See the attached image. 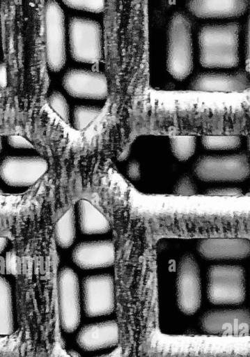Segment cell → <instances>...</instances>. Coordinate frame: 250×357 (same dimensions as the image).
Returning a JSON list of instances; mask_svg holds the SVG:
<instances>
[{
    "label": "cell",
    "instance_id": "6da1fadb",
    "mask_svg": "<svg viewBox=\"0 0 250 357\" xmlns=\"http://www.w3.org/2000/svg\"><path fill=\"white\" fill-rule=\"evenodd\" d=\"M240 26L205 25L198 33L199 59L206 68H233L239 63Z\"/></svg>",
    "mask_w": 250,
    "mask_h": 357
},
{
    "label": "cell",
    "instance_id": "7a4b0ae2",
    "mask_svg": "<svg viewBox=\"0 0 250 357\" xmlns=\"http://www.w3.org/2000/svg\"><path fill=\"white\" fill-rule=\"evenodd\" d=\"M167 69L177 80H183L193 69L192 25L183 13L171 18L167 31Z\"/></svg>",
    "mask_w": 250,
    "mask_h": 357
},
{
    "label": "cell",
    "instance_id": "3957f363",
    "mask_svg": "<svg viewBox=\"0 0 250 357\" xmlns=\"http://www.w3.org/2000/svg\"><path fill=\"white\" fill-rule=\"evenodd\" d=\"M208 298L215 305H239L246 297L244 269L237 265L212 266L208 271Z\"/></svg>",
    "mask_w": 250,
    "mask_h": 357
},
{
    "label": "cell",
    "instance_id": "277c9868",
    "mask_svg": "<svg viewBox=\"0 0 250 357\" xmlns=\"http://www.w3.org/2000/svg\"><path fill=\"white\" fill-rule=\"evenodd\" d=\"M196 176L207 182H240L250 176V160L245 153L203 155L193 166Z\"/></svg>",
    "mask_w": 250,
    "mask_h": 357
},
{
    "label": "cell",
    "instance_id": "5b68a950",
    "mask_svg": "<svg viewBox=\"0 0 250 357\" xmlns=\"http://www.w3.org/2000/svg\"><path fill=\"white\" fill-rule=\"evenodd\" d=\"M70 52L77 61L94 63L102 56V30L93 20L74 17L69 23Z\"/></svg>",
    "mask_w": 250,
    "mask_h": 357
},
{
    "label": "cell",
    "instance_id": "8992f818",
    "mask_svg": "<svg viewBox=\"0 0 250 357\" xmlns=\"http://www.w3.org/2000/svg\"><path fill=\"white\" fill-rule=\"evenodd\" d=\"M57 298L60 323L63 330L71 333L80 322V288L76 273L68 267L61 268L57 275Z\"/></svg>",
    "mask_w": 250,
    "mask_h": 357
},
{
    "label": "cell",
    "instance_id": "52a82bcc",
    "mask_svg": "<svg viewBox=\"0 0 250 357\" xmlns=\"http://www.w3.org/2000/svg\"><path fill=\"white\" fill-rule=\"evenodd\" d=\"M46 61L52 71H59L65 61L64 15L59 4L48 1L44 9Z\"/></svg>",
    "mask_w": 250,
    "mask_h": 357
},
{
    "label": "cell",
    "instance_id": "ba28073f",
    "mask_svg": "<svg viewBox=\"0 0 250 357\" xmlns=\"http://www.w3.org/2000/svg\"><path fill=\"white\" fill-rule=\"evenodd\" d=\"M176 296L179 309L185 314L196 313L201 303L200 271L195 258L186 254L177 268Z\"/></svg>",
    "mask_w": 250,
    "mask_h": 357
},
{
    "label": "cell",
    "instance_id": "9c48e42d",
    "mask_svg": "<svg viewBox=\"0 0 250 357\" xmlns=\"http://www.w3.org/2000/svg\"><path fill=\"white\" fill-rule=\"evenodd\" d=\"M200 326L205 333L226 336L250 335V310L247 308L214 309L200 318Z\"/></svg>",
    "mask_w": 250,
    "mask_h": 357
},
{
    "label": "cell",
    "instance_id": "30bf717a",
    "mask_svg": "<svg viewBox=\"0 0 250 357\" xmlns=\"http://www.w3.org/2000/svg\"><path fill=\"white\" fill-rule=\"evenodd\" d=\"M84 310L90 317L107 315L115 309L114 280L109 274L88 276L82 281Z\"/></svg>",
    "mask_w": 250,
    "mask_h": 357
},
{
    "label": "cell",
    "instance_id": "8fae6325",
    "mask_svg": "<svg viewBox=\"0 0 250 357\" xmlns=\"http://www.w3.org/2000/svg\"><path fill=\"white\" fill-rule=\"evenodd\" d=\"M48 163L40 157H7L1 162L0 175L9 185L30 186L47 171Z\"/></svg>",
    "mask_w": 250,
    "mask_h": 357
},
{
    "label": "cell",
    "instance_id": "7c38bea8",
    "mask_svg": "<svg viewBox=\"0 0 250 357\" xmlns=\"http://www.w3.org/2000/svg\"><path fill=\"white\" fill-rule=\"evenodd\" d=\"M63 86L72 96L87 99H104L108 93L106 77L97 72L72 69L63 78Z\"/></svg>",
    "mask_w": 250,
    "mask_h": 357
},
{
    "label": "cell",
    "instance_id": "4fadbf2b",
    "mask_svg": "<svg viewBox=\"0 0 250 357\" xmlns=\"http://www.w3.org/2000/svg\"><path fill=\"white\" fill-rule=\"evenodd\" d=\"M198 252L210 260L241 259L250 256V241L242 238H208L198 241Z\"/></svg>",
    "mask_w": 250,
    "mask_h": 357
},
{
    "label": "cell",
    "instance_id": "5bb4252c",
    "mask_svg": "<svg viewBox=\"0 0 250 357\" xmlns=\"http://www.w3.org/2000/svg\"><path fill=\"white\" fill-rule=\"evenodd\" d=\"M250 85L246 73H208L198 75L192 79L190 89L203 92H243Z\"/></svg>",
    "mask_w": 250,
    "mask_h": 357
},
{
    "label": "cell",
    "instance_id": "9a60e30c",
    "mask_svg": "<svg viewBox=\"0 0 250 357\" xmlns=\"http://www.w3.org/2000/svg\"><path fill=\"white\" fill-rule=\"evenodd\" d=\"M74 263L83 269L111 266L115 261V247L110 240L82 242L72 251Z\"/></svg>",
    "mask_w": 250,
    "mask_h": 357
},
{
    "label": "cell",
    "instance_id": "2e32d148",
    "mask_svg": "<svg viewBox=\"0 0 250 357\" xmlns=\"http://www.w3.org/2000/svg\"><path fill=\"white\" fill-rule=\"evenodd\" d=\"M119 341V328L115 320L86 325L79 331L77 342L86 351L114 347Z\"/></svg>",
    "mask_w": 250,
    "mask_h": 357
},
{
    "label": "cell",
    "instance_id": "e0dca14e",
    "mask_svg": "<svg viewBox=\"0 0 250 357\" xmlns=\"http://www.w3.org/2000/svg\"><path fill=\"white\" fill-rule=\"evenodd\" d=\"M249 2L239 0L190 1L188 10L201 18H229L240 16L245 13Z\"/></svg>",
    "mask_w": 250,
    "mask_h": 357
},
{
    "label": "cell",
    "instance_id": "ac0fdd59",
    "mask_svg": "<svg viewBox=\"0 0 250 357\" xmlns=\"http://www.w3.org/2000/svg\"><path fill=\"white\" fill-rule=\"evenodd\" d=\"M78 213L79 226L84 234H104L110 229L108 220L88 200L81 199L78 202Z\"/></svg>",
    "mask_w": 250,
    "mask_h": 357
},
{
    "label": "cell",
    "instance_id": "d6986e66",
    "mask_svg": "<svg viewBox=\"0 0 250 357\" xmlns=\"http://www.w3.org/2000/svg\"><path fill=\"white\" fill-rule=\"evenodd\" d=\"M13 332V314L11 289L3 278L0 281V333L8 335Z\"/></svg>",
    "mask_w": 250,
    "mask_h": 357
},
{
    "label": "cell",
    "instance_id": "ffe728a7",
    "mask_svg": "<svg viewBox=\"0 0 250 357\" xmlns=\"http://www.w3.org/2000/svg\"><path fill=\"white\" fill-rule=\"evenodd\" d=\"M56 243L63 248H69L75 238V213L70 206L57 220L54 231Z\"/></svg>",
    "mask_w": 250,
    "mask_h": 357
},
{
    "label": "cell",
    "instance_id": "44dd1931",
    "mask_svg": "<svg viewBox=\"0 0 250 357\" xmlns=\"http://www.w3.org/2000/svg\"><path fill=\"white\" fill-rule=\"evenodd\" d=\"M170 142L173 155L180 161L187 160L195 152L196 139L194 136H173Z\"/></svg>",
    "mask_w": 250,
    "mask_h": 357
},
{
    "label": "cell",
    "instance_id": "7402d4cb",
    "mask_svg": "<svg viewBox=\"0 0 250 357\" xmlns=\"http://www.w3.org/2000/svg\"><path fill=\"white\" fill-rule=\"evenodd\" d=\"M202 144L210 150H230L239 147L241 139L235 135H206L203 137Z\"/></svg>",
    "mask_w": 250,
    "mask_h": 357
},
{
    "label": "cell",
    "instance_id": "603a6c76",
    "mask_svg": "<svg viewBox=\"0 0 250 357\" xmlns=\"http://www.w3.org/2000/svg\"><path fill=\"white\" fill-rule=\"evenodd\" d=\"M102 109L91 106L76 107L73 113V123L77 130L86 129L100 115Z\"/></svg>",
    "mask_w": 250,
    "mask_h": 357
},
{
    "label": "cell",
    "instance_id": "cb8c5ba5",
    "mask_svg": "<svg viewBox=\"0 0 250 357\" xmlns=\"http://www.w3.org/2000/svg\"><path fill=\"white\" fill-rule=\"evenodd\" d=\"M49 107L65 123H69V107L64 96L58 93L54 92L48 98Z\"/></svg>",
    "mask_w": 250,
    "mask_h": 357
},
{
    "label": "cell",
    "instance_id": "d4e9b609",
    "mask_svg": "<svg viewBox=\"0 0 250 357\" xmlns=\"http://www.w3.org/2000/svg\"><path fill=\"white\" fill-rule=\"evenodd\" d=\"M63 3L68 6L84 10L93 13H100L105 8V2L104 1H64Z\"/></svg>",
    "mask_w": 250,
    "mask_h": 357
},
{
    "label": "cell",
    "instance_id": "484cf974",
    "mask_svg": "<svg viewBox=\"0 0 250 357\" xmlns=\"http://www.w3.org/2000/svg\"><path fill=\"white\" fill-rule=\"evenodd\" d=\"M197 187L189 175H184L176 182L173 188V193L178 195L190 196L196 194Z\"/></svg>",
    "mask_w": 250,
    "mask_h": 357
},
{
    "label": "cell",
    "instance_id": "4316f807",
    "mask_svg": "<svg viewBox=\"0 0 250 357\" xmlns=\"http://www.w3.org/2000/svg\"><path fill=\"white\" fill-rule=\"evenodd\" d=\"M207 196H224V197H240L242 196V191L237 188H219L208 190L205 192Z\"/></svg>",
    "mask_w": 250,
    "mask_h": 357
},
{
    "label": "cell",
    "instance_id": "83f0119b",
    "mask_svg": "<svg viewBox=\"0 0 250 357\" xmlns=\"http://www.w3.org/2000/svg\"><path fill=\"white\" fill-rule=\"evenodd\" d=\"M8 143L15 148L31 149L33 148L32 144L24 137L19 135H10L8 137Z\"/></svg>",
    "mask_w": 250,
    "mask_h": 357
},
{
    "label": "cell",
    "instance_id": "f1b7e54d",
    "mask_svg": "<svg viewBox=\"0 0 250 357\" xmlns=\"http://www.w3.org/2000/svg\"><path fill=\"white\" fill-rule=\"evenodd\" d=\"M127 172L132 178H137L139 176V165L135 162H131L128 166Z\"/></svg>",
    "mask_w": 250,
    "mask_h": 357
},
{
    "label": "cell",
    "instance_id": "f546056e",
    "mask_svg": "<svg viewBox=\"0 0 250 357\" xmlns=\"http://www.w3.org/2000/svg\"><path fill=\"white\" fill-rule=\"evenodd\" d=\"M1 74H0V82H1V86L5 87L7 84V73H6V68L5 64L2 63L1 65Z\"/></svg>",
    "mask_w": 250,
    "mask_h": 357
},
{
    "label": "cell",
    "instance_id": "4dcf8cb0",
    "mask_svg": "<svg viewBox=\"0 0 250 357\" xmlns=\"http://www.w3.org/2000/svg\"><path fill=\"white\" fill-rule=\"evenodd\" d=\"M72 351V352H71L70 354H71V356H72V357H81V356H79V354H77V353H76V352H75V351Z\"/></svg>",
    "mask_w": 250,
    "mask_h": 357
},
{
    "label": "cell",
    "instance_id": "1f68e13d",
    "mask_svg": "<svg viewBox=\"0 0 250 357\" xmlns=\"http://www.w3.org/2000/svg\"><path fill=\"white\" fill-rule=\"evenodd\" d=\"M247 146H248L249 151L250 152V136L248 137V139H247Z\"/></svg>",
    "mask_w": 250,
    "mask_h": 357
},
{
    "label": "cell",
    "instance_id": "d6a6232c",
    "mask_svg": "<svg viewBox=\"0 0 250 357\" xmlns=\"http://www.w3.org/2000/svg\"><path fill=\"white\" fill-rule=\"evenodd\" d=\"M247 195H249V196H250V188H249V191H248V192L247 193Z\"/></svg>",
    "mask_w": 250,
    "mask_h": 357
}]
</instances>
